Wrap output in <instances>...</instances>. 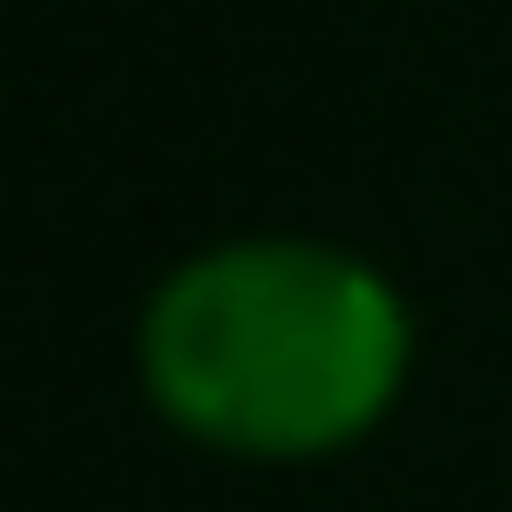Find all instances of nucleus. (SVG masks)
Masks as SVG:
<instances>
[{
  "label": "nucleus",
  "mask_w": 512,
  "mask_h": 512,
  "mask_svg": "<svg viewBox=\"0 0 512 512\" xmlns=\"http://www.w3.org/2000/svg\"><path fill=\"white\" fill-rule=\"evenodd\" d=\"M412 302L352 241L231 231L151 282L131 322L141 402L221 462H342L412 392Z\"/></svg>",
  "instance_id": "1"
}]
</instances>
